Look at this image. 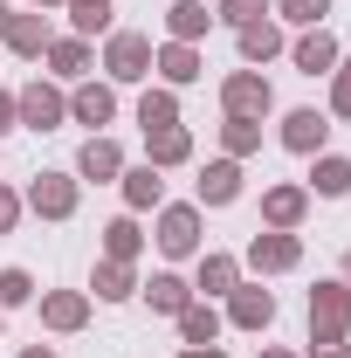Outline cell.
Listing matches in <instances>:
<instances>
[{
    "instance_id": "obj_38",
    "label": "cell",
    "mask_w": 351,
    "mask_h": 358,
    "mask_svg": "<svg viewBox=\"0 0 351 358\" xmlns=\"http://www.w3.org/2000/svg\"><path fill=\"white\" fill-rule=\"evenodd\" d=\"M179 358H227V352H220V345H186Z\"/></svg>"
},
{
    "instance_id": "obj_24",
    "label": "cell",
    "mask_w": 351,
    "mask_h": 358,
    "mask_svg": "<svg viewBox=\"0 0 351 358\" xmlns=\"http://www.w3.org/2000/svg\"><path fill=\"white\" fill-rule=\"evenodd\" d=\"M89 289H96L103 303H124V296H138V268H131V262H96Z\"/></svg>"
},
{
    "instance_id": "obj_14",
    "label": "cell",
    "mask_w": 351,
    "mask_h": 358,
    "mask_svg": "<svg viewBox=\"0 0 351 358\" xmlns=\"http://www.w3.org/2000/svg\"><path fill=\"white\" fill-rule=\"evenodd\" d=\"M42 324L62 331V338L83 331V324H89V296H83V289H48V296H42Z\"/></svg>"
},
{
    "instance_id": "obj_27",
    "label": "cell",
    "mask_w": 351,
    "mask_h": 358,
    "mask_svg": "<svg viewBox=\"0 0 351 358\" xmlns=\"http://www.w3.org/2000/svg\"><path fill=\"white\" fill-rule=\"evenodd\" d=\"M234 282H241V262H234V255H200V282H193V289H200L207 303H214V296H227Z\"/></svg>"
},
{
    "instance_id": "obj_32",
    "label": "cell",
    "mask_w": 351,
    "mask_h": 358,
    "mask_svg": "<svg viewBox=\"0 0 351 358\" xmlns=\"http://www.w3.org/2000/svg\"><path fill=\"white\" fill-rule=\"evenodd\" d=\"M21 303H35V275L28 268H0V310H21Z\"/></svg>"
},
{
    "instance_id": "obj_13",
    "label": "cell",
    "mask_w": 351,
    "mask_h": 358,
    "mask_svg": "<svg viewBox=\"0 0 351 358\" xmlns=\"http://www.w3.org/2000/svg\"><path fill=\"white\" fill-rule=\"evenodd\" d=\"M324 138H331V117H324V110H289V117H282V145L303 152V159L324 152Z\"/></svg>"
},
{
    "instance_id": "obj_1",
    "label": "cell",
    "mask_w": 351,
    "mask_h": 358,
    "mask_svg": "<svg viewBox=\"0 0 351 358\" xmlns=\"http://www.w3.org/2000/svg\"><path fill=\"white\" fill-rule=\"evenodd\" d=\"M345 331H351V289L317 282L310 289V345H345Z\"/></svg>"
},
{
    "instance_id": "obj_4",
    "label": "cell",
    "mask_w": 351,
    "mask_h": 358,
    "mask_svg": "<svg viewBox=\"0 0 351 358\" xmlns=\"http://www.w3.org/2000/svg\"><path fill=\"white\" fill-rule=\"evenodd\" d=\"M14 117H21L28 131H55V124L69 117V96H62L55 83H42V76H35V83L14 90Z\"/></svg>"
},
{
    "instance_id": "obj_39",
    "label": "cell",
    "mask_w": 351,
    "mask_h": 358,
    "mask_svg": "<svg viewBox=\"0 0 351 358\" xmlns=\"http://www.w3.org/2000/svg\"><path fill=\"white\" fill-rule=\"evenodd\" d=\"M310 358H351V345H317Z\"/></svg>"
},
{
    "instance_id": "obj_43",
    "label": "cell",
    "mask_w": 351,
    "mask_h": 358,
    "mask_svg": "<svg viewBox=\"0 0 351 358\" xmlns=\"http://www.w3.org/2000/svg\"><path fill=\"white\" fill-rule=\"evenodd\" d=\"M345 289H351V255H345Z\"/></svg>"
},
{
    "instance_id": "obj_12",
    "label": "cell",
    "mask_w": 351,
    "mask_h": 358,
    "mask_svg": "<svg viewBox=\"0 0 351 358\" xmlns=\"http://www.w3.org/2000/svg\"><path fill=\"white\" fill-rule=\"evenodd\" d=\"M193 159V131L186 124H166V131H145V166H159V173H173Z\"/></svg>"
},
{
    "instance_id": "obj_7",
    "label": "cell",
    "mask_w": 351,
    "mask_h": 358,
    "mask_svg": "<svg viewBox=\"0 0 351 358\" xmlns=\"http://www.w3.org/2000/svg\"><path fill=\"white\" fill-rule=\"evenodd\" d=\"M227 324L234 331H268L275 324V296H268L262 282H234L227 289Z\"/></svg>"
},
{
    "instance_id": "obj_16",
    "label": "cell",
    "mask_w": 351,
    "mask_h": 358,
    "mask_svg": "<svg viewBox=\"0 0 351 358\" xmlns=\"http://www.w3.org/2000/svg\"><path fill=\"white\" fill-rule=\"evenodd\" d=\"M117 173H124V145L96 131L83 152H76V179H117Z\"/></svg>"
},
{
    "instance_id": "obj_18",
    "label": "cell",
    "mask_w": 351,
    "mask_h": 358,
    "mask_svg": "<svg viewBox=\"0 0 351 358\" xmlns=\"http://www.w3.org/2000/svg\"><path fill=\"white\" fill-rule=\"evenodd\" d=\"M69 117H76V124H110V117H117V83H83L69 96Z\"/></svg>"
},
{
    "instance_id": "obj_37",
    "label": "cell",
    "mask_w": 351,
    "mask_h": 358,
    "mask_svg": "<svg viewBox=\"0 0 351 358\" xmlns=\"http://www.w3.org/2000/svg\"><path fill=\"white\" fill-rule=\"evenodd\" d=\"M21 117H14V90H0V131H14Z\"/></svg>"
},
{
    "instance_id": "obj_2",
    "label": "cell",
    "mask_w": 351,
    "mask_h": 358,
    "mask_svg": "<svg viewBox=\"0 0 351 358\" xmlns=\"http://www.w3.org/2000/svg\"><path fill=\"white\" fill-rule=\"evenodd\" d=\"M76 200H83V179H76V173H35L21 207H35L42 221H69V214H76Z\"/></svg>"
},
{
    "instance_id": "obj_42",
    "label": "cell",
    "mask_w": 351,
    "mask_h": 358,
    "mask_svg": "<svg viewBox=\"0 0 351 358\" xmlns=\"http://www.w3.org/2000/svg\"><path fill=\"white\" fill-rule=\"evenodd\" d=\"M262 358H296V352H262Z\"/></svg>"
},
{
    "instance_id": "obj_6",
    "label": "cell",
    "mask_w": 351,
    "mask_h": 358,
    "mask_svg": "<svg viewBox=\"0 0 351 358\" xmlns=\"http://www.w3.org/2000/svg\"><path fill=\"white\" fill-rule=\"evenodd\" d=\"M296 262H303V241L282 234V227H262V234L248 241V268H255V275H289Z\"/></svg>"
},
{
    "instance_id": "obj_26",
    "label": "cell",
    "mask_w": 351,
    "mask_h": 358,
    "mask_svg": "<svg viewBox=\"0 0 351 358\" xmlns=\"http://www.w3.org/2000/svg\"><path fill=\"white\" fill-rule=\"evenodd\" d=\"M310 193H324V200H345V193H351V159H338V152H317Z\"/></svg>"
},
{
    "instance_id": "obj_30",
    "label": "cell",
    "mask_w": 351,
    "mask_h": 358,
    "mask_svg": "<svg viewBox=\"0 0 351 358\" xmlns=\"http://www.w3.org/2000/svg\"><path fill=\"white\" fill-rule=\"evenodd\" d=\"M48 69H55V76H83L89 69V42L83 35H55V42H48Z\"/></svg>"
},
{
    "instance_id": "obj_17",
    "label": "cell",
    "mask_w": 351,
    "mask_h": 358,
    "mask_svg": "<svg viewBox=\"0 0 351 358\" xmlns=\"http://www.w3.org/2000/svg\"><path fill=\"white\" fill-rule=\"evenodd\" d=\"M241 200V159H214L200 173V207H234Z\"/></svg>"
},
{
    "instance_id": "obj_5",
    "label": "cell",
    "mask_w": 351,
    "mask_h": 358,
    "mask_svg": "<svg viewBox=\"0 0 351 358\" xmlns=\"http://www.w3.org/2000/svg\"><path fill=\"white\" fill-rule=\"evenodd\" d=\"M220 110H227V117H268V110H275L268 76L262 69H234V76L220 83Z\"/></svg>"
},
{
    "instance_id": "obj_40",
    "label": "cell",
    "mask_w": 351,
    "mask_h": 358,
    "mask_svg": "<svg viewBox=\"0 0 351 358\" xmlns=\"http://www.w3.org/2000/svg\"><path fill=\"white\" fill-rule=\"evenodd\" d=\"M21 358H55V352H48V345H28V352H21Z\"/></svg>"
},
{
    "instance_id": "obj_34",
    "label": "cell",
    "mask_w": 351,
    "mask_h": 358,
    "mask_svg": "<svg viewBox=\"0 0 351 358\" xmlns=\"http://www.w3.org/2000/svg\"><path fill=\"white\" fill-rule=\"evenodd\" d=\"M331 117L351 124V55H338V69H331Z\"/></svg>"
},
{
    "instance_id": "obj_20",
    "label": "cell",
    "mask_w": 351,
    "mask_h": 358,
    "mask_svg": "<svg viewBox=\"0 0 351 358\" xmlns=\"http://www.w3.org/2000/svg\"><path fill=\"white\" fill-rule=\"evenodd\" d=\"M138 289H145V303H152L159 317H179L186 303H193V282H179L173 268H159V275H152V282H138Z\"/></svg>"
},
{
    "instance_id": "obj_3",
    "label": "cell",
    "mask_w": 351,
    "mask_h": 358,
    "mask_svg": "<svg viewBox=\"0 0 351 358\" xmlns=\"http://www.w3.org/2000/svg\"><path fill=\"white\" fill-rule=\"evenodd\" d=\"M103 69H110V83H145V76H152V35L117 28V35L103 42Z\"/></svg>"
},
{
    "instance_id": "obj_29",
    "label": "cell",
    "mask_w": 351,
    "mask_h": 358,
    "mask_svg": "<svg viewBox=\"0 0 351 358\" xmlns=\"http://www.w3.org/2000/svg\"><path fill=\"white\" fill-rule=\"evenodd\" d=\"M220 152H227V159L262 152V117H227V124H220Z\"/></svg>"
},
{
    "instance_id": "obj_9",
    "label": "cell",
    "mask_w": 351,
    "mask_h": 358,
    "mask_svg": "<svg viewBox=\"0 0 351 358\" xmlns=\"http://www.w3.org/2000/svg\"><path fill=\"white\" fill-rule=\"evenodd\" d=\"M338 55H345V48H338L331 28H303V35L289 42V62H296L303 76H331V69H338Z\"/></svg>"
},
{
    "instance_id": "obj_41",
    "label": "cell",
    "mask_w": 351,
    "mask_h": 358,
    "mask_svg": "<svg viewBox=\"0 0 351 358\" xmlns=\"http://www.w3.org/2000/svg\"><path fill=\"white\" fill-rule=\"evenodd\" d=\"M7 14H14V7H0V35H7Z\"/></svg>"
},
{
    "instance_id": "obj_28",
    "label": "cell",
    "mask_w": 351,
    "mask_h": 358,
    "mask_svg": "<svg viewBox=\"0 0 351 358\" xmlns=\"http://www.w3.org/2000/svg\"><path fill=\"white\" fill-rule=\"evenodd\" d=\"M138 124H145V131H166V124H179V96H173L166 83L145 90V96H138Z\"/></svg>"
},
{
    "instance_id": "obj_33",
    "label": "cell",
    "mask_w": 351,
    "mask_h": 358,
    "mask_svg": "<svg viewBox=\"0 0 351 358\" xmlns=\"http://www.w3.org/2000/svg\"><path fill=\"white\" fill-rule=\"evenodd\" d=\"M282 21H296V28H324V14H331V0H268Z\"/></svg>"
},
{
    "instance_id": "obj_10",
    "label": "cell",
    "mask_w": 351,
    "mask_h": 358,
    "mask_svg": "<svg viewBox=\"0 0 351 358\" xmlns=\"http://www.w3.org/2000/svg\"><path fill=\"white\" fill-rule=\"evenodd\" d=\"M152 69L166 76V90H186V83H200V76H207L200 42H166V48H152Z\"/></svg>"
},
{
    "instance_id": "obj_23",
    "label": "cell",
    "mask_w": 351,
    "mask_h": 358,
    "mask_svg": "<svg viewBox=\"0 0 351 358\" xmlns=\"http://www.w3.org/2000/svg\"><path fill=\"white\" fill-rule=\"evenodd\" d=\"M138 248H145V227H138V214H117V221L103 227V262H138Z\"/></svg>"
},
{
    "instance_id": "obj_15",
    "label": "cell",
    "mask_w": 351,
    "mask_h": 358,
    "mask_svg": "<svg viewBox=\"0 0 351 358\" xmlns=\"http://www.w3.org/2000/svg\"><path fill=\"white\" fill-rule=\"evenodd\" d=\"M0 42L14 48V55H28V62L48 55V42H55V35H48V14H7V35H0Z\"/></svg>"
},
{
    "instance_id": "obj_35",
    "label": "cell",
    "mask_w": 351,
    "mask_h": 358,
    "mask_svg": "<svg viewBox=\"0 0 351 358\" xmlns=\"http://www.w3.org/2000/svg\"><path fill=\"white\" fill-rule=\"evenodd\" d=\"M262 14H268V0H220V21H234V28H248Z\"/></svg>"
},
{
    "instance_id": "obj_11",
    "label": "cell",
    "mask_w": 351,
    "mask_h": 358,
    "mask_svg": "<svg viewBox=\"0 0 351 358\" xmlns=\"http://www.w3.org/2000/svg\"><path fill=\"white\" fill-rule=\"evenodd\" d=\"M303 214H310V186H268L262 193V227H282V234H296L303 227Z\"/></svg>"
},
{
    "instance_id": "obj_31",
    "label": "cell",
    "mask_w": 351,
    "mask_h": 358,
    "mask_svg": "<svg viewBox=\"0 0 351 358\" xmlns=\"http://www.w3.org/2000/svg\"><path fill=\"white\" fill-rule=\"evenodd\" d=\"M62 7H69V28H76L83 42L110 28V0H62Z\"/></svg>"
},
{
    "instance_id": "obj_21",
    "label": "cell",
    "mask_w": 351,
    "mask_h": 358,
    "mask_svg": "<svg viewBox=\"0 0 351 358\" xmlns=\"http://www.w3.org/2000/svg\"><path fill=\"white\" fill-rule=\"evenodd\" d=\"M234 35H241V55H248L255 69H262V62H275V55L289 48V42H282V28H275L268 14H262V21H248V28H234Z\"/></svg>"
},
{
    "instance_id": "obj_44",
    "label": "cell",
    "mask_w": 351,
    "mask_h": 358,
    "mask_svg": "<svg viewBox=\"0 0 351 358\" xmlns=\"http://www.w3.org/2000/svg\"><path fill=\"white\" fill-rule=\"evenodd\" d=\"M35 7H62V0H35Z\"/></svg>"
},
{
    "instance_id": "obj_36",
    "label": "cell",
    "mask_w": 351,
    "mask_h": 358,
    "mask_svg": "<svg viewBox=\"0 0 351 358\" xmlns=\"http://www.w3.org/2000/svg\"><path fill=\"white\" fill-rule=\"evenodd\" d=\"M14 221H21V193L0 186V234H14Z\"/></svg>"
},
{
    "instance_id": "obj_22",
    "label": "cell",
    "mask_w": 351,
    "mask_h": 358,
    "mask_svg": "<svg viewBox=\"0 0 351 358\" xmlns=\"http://www.w3.org/2000/svg\"><path fill=\"white\" fill-rule=\"evenodd\" d=\"M207 28H214V14H207L200 0H173V7H166V42H200Z\"/></svg>"
},
{
    "instance_id": "obj_19",
    "label": "cell",
    "mask_w": 351,
    "mask_h": 358,
    "mask_svg": "<svg viewBox=\"0 0 351 358\" xmlns=\"http://www.w3.org/2000/svg\"><path fill=\"white\" fill-rule=\"evenodd\" d=\"M117 186H124V207H131V214H145V207H159V200H166L159 166H124V173H117Z\"/></svg>"
},
{
    "instance_id": "obj_25",
    "label": "cell",
    "mask_w": 351,
    "mask_h": 358,
    "mask_svg": "<svg viewBox=\"0 0 351 358\" xmlns=\"http://www.w3.org/2000/svg\"><path fill=\"white\" fill-rule=\"evenodd\" d=\"M179 338H186V345H214L220 338V310L207 303V296H193V303L179 310Z\"/></svg>"
},
{
    "instance_id": "obj_8",
    "label": "cell",
    "mask_w": 351,
    "mask_h": 358,
    "mask_svg": "<svg viewBox=\"0 0 351 358\" xmlns=\"http://www.w3.org/2000/svg\"><path fill=\"white\" fill-rule=\"evenodd\" d=\"M159 255H200V207H159Z\"/></svg>"
}]
</instances>
